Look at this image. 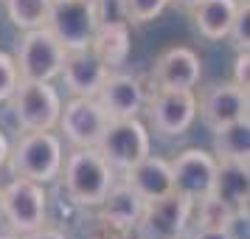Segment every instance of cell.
Listing matches in <instances>:
<instances>
[{"label":"cell","mask_w":250,"mask_h":239,"mask_svg":"<svg viewBox=\"0 0 250 239\" xmlns=\"http://www.w3.org/2000/svg\"><path fill=\"white\" fill-rule=\"evenodd\" d=\"M59 180L65 186V194L82 208H96L102 203L110 186L118 180V172L99 155L96 147H73L62 158Z\"/></svg>","instance_id":"6da1fadb"},{"label":"cell","mask_w":250,"mask_h":239,"mask_svg":"<svg viewBox=\"0 0 250 239\" xmlns=\"http://www.w3.org/2000/svg\"><path fill=\"white\" fill-rule=\"evenodd\" d=\"M62 138L54 135V130L45 132H23V138L9 149V169L14 177H25L34 183H48L59 180V169H62Z\"/></svg>","instance_id":"7a4b0ae2"},{"label":"cell","mask_w":250,"mask_h":239,"mask_svg":"<svg viewBox=\"0 0 250 239\" xmlns=\"http://www.w3.org/2000/svg\"><path fill=\"white\" fill-rule=\"evenodd\" d=\"M0 217L17 237L31 234L48 222V192L42 183L14 177L0 189Z\"/></svg>","instance_id":"3957f363"},{"label":"cell","mask_w":250,"mask_h":239,"mask_svg":"<svg viewBox=\"0 0 250 239\" xmlns=\"http://www.w3.org/2000/svg\"><path fill=\"white\" fill-rule=\"evenodd\" d=\"M96 149L115 172L124 174L126 169H132L138 160L149 155L152 149L149 127L141 118H110Z\"/></svg>","instance_id":"277c9868"},{"label":"cell","mask_w":250,"mask_h":239,"mask_svg":"<svg viewBox=\"0 0 250 239\" xmlns=\"http://www.w3.org/2000/svg\"><path fill=\"white\" fill-rule=\"evenodd\" d=\"M14 110V121L23 132H45L57 130L62 99L57 87L51 82H34V79H20L14 87V96L9 99Z\"/></svg>","instance_id":"5b68a950"},{"label":"cell","mask_w":250,"mask_h":239,"mask_svg":"<svg viewBox=\"0 0 250 239\" xmlns=\"http://www.w3.org/2000/svg\"><path fill=\"white\" fill-rule=\"evenodd\" d=\"M65 48L59 45V40L45 25L42 28H28L17 40L14 51V65L20 79H34V82H54L59 79V70L65 62Z\"/></svg>","instance_id":"8992f818"},{"label":"cell","mask_w":250,"mask_h":239,"mask_svg":"<svg viewBox=\"0 0 250 239\" xmlns=\"http://www.w3.org/2000/svg\"><path fill=\"white\" fill-rule=\"evenodd\" d=\"M194 203L183 194L171 192L166 197L144 203L135 222V239H186L191 225Z\"/></svg>","instance_id":"52a82bcc"},{"label":"cell","mask_w":250,"mask_h":239,"mask_svg":"<svg viewBox=\"0 0 250 239\" xmlns=\"http://www.w3.org/2000/svg\"><path fill=\"white\" fill-rule=\"evenodd\" d=\"M149 127L160 138H180L197 121V93L194 90H155L146 96Z\"/></svg>","instance_id":"ba28073f"},{"label":"cell","mask_w":250,"mask_h":239,"mask_svg":"<svg viewBox=\"0 0 250 239\" xmlns=\"http://www.w3.org/2000/svg\"><path fill=\"white\" fill-rule=\"evenodd\" d=\"M45 28L59 40L65 51H84L90 48L96 34V12L87 0H51Z\"/></svg>","instance_id":"9c48e42d"},{"label":"cell","mask_w":250,"mask_h":239,"mask_svg":"<svg viewBox=\"0 0 250 239\" xmlns=\"http://www.w3.org/2000/svg\"><path fill=\"white\" fill-rule=\"evenodd\" d=\"M107 113L102 104L96 102V96H70V102L62 104L59 110V132L68 138L70 147H96L107 127Z\"/></svg>","instance_id":"30bf717a"},{"label":"cell","mask_w":250,"mask_h":239,"mask_svg":"<svg viewBox=\"0 0 250 239\" xmlns=\"http://www.w3.org/2000/svg\"><path fill=\"white\" fill-rule=\"evenodd\" d=\"M216 166L219 160L214 158V152L200 147L183 149L177 158L171 160V180H174V192L188 197L191 203L203 200L208 194H214L216 183Z\"/></svg>","instance_id":"8fae6325"},{"label":"cell","mask_w":250,"mask_h":239,"mask_svg":"<svg viewBox=\"0 0 250 239\" xmlns=\"http://www.w3.org/2000/svg\"><path fill=\"white\" fill-rule=\"evenodd\" d=\"M248 90L236 87L233 82H216L197 96V118L211 132L225 124L248 118Z\"/></svg>","instance_id":"7c38bea8"},{"label":"cell","mask_w":250,"mask_h":239,"mask_svg":"<svg viewBox=\"0 0 250 239\" xmlns=\"http://www.w3.org/2000/svg\"><path fill=\"white\" fill-rule=\"evenodd\" d=\"M146 96L149 93L138 76L110 70L96 93V102L102 104L107 118H138L146 107Z\"/></svg>","instance_id":"4fadbf2b"},{"label":"cell","mask_w":250,"mask_h":239,"mask_svg":"<svg viewBox=\"0 0 250 239\" xmlns=\"http://www.w3.org/2000/svg\"><path fill=\"white\" fill-rule=\"evenodd\" d=\"M155 90H194L203 79V62L191 48L174 45L166 48L149 73Z\"/></svg>","instance_id":"5bb4252c"},{"label":"cell","mask_w":250,"mask_h":239,"mask_svg":"<svg viewBox=\"0 0 250 239\" xmlns=\"http://www.w3.org/2000/svg\"><path fill=\"white\" fill-rule=\"evenodd\" d=\"M107 73H110V68L90 48H84V51H68L65 54L59 79L65 82V90L70 96H96Z\"/></svg>","instance_id":"9a60e30c"},{"label":"cell","mask_w":250,"mask_h":239,"mask_svg":"<svg viewBox=\"0 0 250 239\" xmlns=\"http://www.w3.org/2000/svg\"><path fill=\"white\" fill-rule=\"evenodd\" d=\"M96 208H99V222L104 228H110L115 234H129L135 228L141 211H144V200L135 194V189L129 183L115 180L107 197Z\"/></svg>","instance_id":"2e32d148"},{"label":"cell","mask_w":250,"mask_h":239,"mask_svg":"<svg viewBox=\"0 0 250 239\" xmlns=\"http://www.w3.org/2000/svg\"><path fill=\"white\" fill-rule=\"evenodd\" d=\"M124 183H129L135 194L149 203V200H158L166 194L174 192V180H171V160L166 158H155L149 152L144 160H138L132 169L124 172Z\"/></svg>","instance_id":"e0dca14e"},{"label":"cell","mask_w":250,"mask_h":239,"mask_svg":"<svg viewBox=\"0 0 250 239\" xmlns=\"http://www.w3.org/2000/svg\"><path fill=\"white\" fill-rule=\"evenodd\" d=\"M242 0H197L191 9V17H194V25L197 31L211 40V43H222L228 37V28L236 17V9Z\"/></svg>","instance_id":"ac0fdd59"},{"label":"cell","mask_w":250,"mask_h":239,"mask_svg":"<svg viewBox=\"0 0 250 239\" xmlns=\"http://www.w3.org/2000/svg\"><path fill=\"white\" fill-rule=\"evenodd\" d=\"M214 194L228 203L233 211H248L250 197V169L248 163H233V160H219L216 166Z\"/></svg>","instance_id":"d6986e66"},{"label":"cell","mask_w":250,"mask_h":239,"mask_svg":"<svg viewBox=\"0 0 250 239\" xmlns=\"http://www.w3.org/2000/svg\"><path fill=\"white\" fill-rule=\"evenodd\" d=\"M90 51L110 70L121 68L129 57V25H99L93 34Z\"/></svg>","instance_id":"ffe728a7"},{"label":"cell","mask_w":250,"mask_h":239,"mask_svg":"<svg viewBox=\"0 0 250 239\" xmlns=\"http://www.w3.org/2000/svg\"><path fill=\"white\" fill-rule=\"evenodd\" d=\"M214 158L233 160V163H248V158H250V121L248 118L214 130Z\"/></svg>","instance_id":"44dd1931"},{"label":"cell","mask_w":250,"mask_h":239,"mask_svg":"<svg viewBox=\"0 0 250 239\" xmlns=\"http://www.w3.org/2000/svg\"><path fill=\"white\" fill-rule=\"evenodd\" d=\"M6 3V17L14 28L28 31V28H42L51 12V0H3Z\"/></svg>","instance_id":"7402d4cb"},{"label":"cell","mask_w":250,"mask_h":239,"mask_svg":"<svg viewBox=\"0 0 250 239\" xmlns=\"http://www.w3.org/2000/svg\"><path fill=\"white\" fill-rule=\"evenodd\" d=\"M230 217H233V208L228 203H222L216 194H208V197L194 203L191 222L197 228H228Z\"/></svg>","instance_id":"603a6c76"},{"label":"cell","mask_w":250,"mask_h":239,"mask_svg":"<svg viewBox=\"0 0 250 239\" xmlns=\"http://www.w3.org/2000/svg\"><path fill=\"white\" fill-rule=\"evenodd\" d=\"M225 40H230V45L236 48V51H248L250 48V3L248 0L239 3L236 17H233V23L228 28Z\"/></svg>","instance_id":"cb8c5ba5"},{"label":"cell","mask_w":250,"mask_h":239,"mask_svg":"<svg viewBox=\"0 0 250 239\" xmlns=\"http://www.w3.org/2000/svg\"><path fill=\"white\" fill-rule=\"evenodd\" d=\"M169 0H124L129 23H152L155 17L166 12Z\"/></svg>","instance_id":"d4e9b609"},{"label":"cell","mask_w":250,"mask_h":239,"mask_svg":"<svg viewBox=\"0 0 250 239\" xmlns=\"http://www.w3.org/2000/svg\"><path fill=\"white\" fill-rule=\"evenodd\" d=\"M93 12H96V23L99 25H132L126 17L124 0H96L93 3Z\"/></svg>","instance_id":"484cf974"},{"label":"cell","mask_w":250,"mask_h":239,"mask_svg":"<svg viewBox=\"0 0 250 239\" xmlns=\"http://www.w3.org/2000/svg\"><path fill=\"white\" fill-rule=\"evenodd\" d=\"M20 85V73L14 65V57L0 51V104H6L14 96V87Z\"/></svg>","instance_id":"4316f807"},{"label":"cell","mask_w":250,"mask_h":239,"mask_svg":"<svg viewBox=\"0 0 250 239\" xmlns=\"http://www.w3.org/2000/svg\"><path fill=\"white\" fill-rule=\"evenodd\" d=\"M233 85L248 90L250 87V54L248 51H236V62H233Z\"/></svg>","instance_id":"83f0119b"},{"label":"cell","mask_w":250,"mask_h":239,"mask_svg":"<svg viewBox=\"0 0 250 239\" xmlns=\"http://www.w3.org/2000/svg\"><path fill=\"white\" fill-rule=\"evenodd\" d=\"M228 234L230 239H248V211H233L228 222Z\"/></svg>","instance_id":"f1b7e54d"},{"label":"cell","mask_w":250,"mask_h":239,"mask_svg":"<svg viewBox=\"0 0 250 239\" xmlns=\"http://www.w3.org/2000/svg\"><path fill=\"white\" fill-rule=\"evenodd\" d=\"M20 239H68V237H65L59 228H51L45 222L42 228H37V231H31V234H23Z\"/></svg>","instance_id":"f546056e"},{"label":"cell","mask_w":250,"mask_h":239,"mask_svg":"<svg viewBox=\"0 0 250 239\" xmlns=\"http://www.w3.org/2000/svg\"><path fill=\"white\" fill-rule=\"evenodd\" d=\"M186 239H230V234H228V228H197Z\"/></svg>","instance_id":"4dcf8cb0"},{"label":"cell","mask_w":250,"mask_h":239,"mask_svg":"<svg viewBox=\"0 0 250 239\" xmlns=\"http://www.w3.org/2000/svg\"><path fill=\"white\" fill-rule=\"evenodd\" d=\"M9 141H6V135H3V132H0V169H3V166H6V160H9Z\"/></svg>","instance_id":"1f68e13d"},{"label":"cell","mask_w":250,"mask_h":239,"mask_svg":"<svg viewBox=\"0 0 250 239\" xmlns=\"http://www.w3.org/2000/svg\"><path fill=\"white\" fill-rule=\"evenodd\" d=\"M169 3H171V6H177V9H191L197 0H169Z\"/></svg>","instance_id":"d6a6232c"},{"label":"cell","mask_w":250,"mask_h":239,"mask_svg":"<svg viewBox=\"0 0 250 239\" xmlns=\"http://www.w3.org/2000/svg\"><path fill=\"white\" fill-rule=\"evenodd\" d=\"M0 239H20V237H17L14 231H3V234H0Z\"/></svg>","instance_id":"836d02e7"},{"label":"cell","mask_w":250,"mask_h":239,"mask_svg":"<svg viewBox=\"0 0 250 239\" xmlns=\"http://www.w3.org/2000/svg\"><path fill=\"white\" fill-rule=\"evenodd\" d=\"M87 3H96V0H87Z\"/></svg>","instance_id":"e575fe53"},{"label":"cell","mask_w":250,"mask_h":239,"mask_svg":"<svg viewBox=\"0 0 250 239\" xmlns=\"http://www.w3.org/2000/svg\"><path fill=\"white\" fill-rule=\"evenodd\" d=\"M0 189H3V186H0Z\"/></svg>","instance_id":"d590c367"},{"label":"cell","mask_w":250,"mask_h":239,"mask_svg":"<svg viewBox=\"0 0 250 239\" xmlns=\"http://www.w3.org/2000/svg\"><path fill=\"white\" fill-rule=\"evenodd\" d=\"M118 239H121V237H118Z\"/></svg>","instance_id":"8d00e7d4"}]
</instances>
